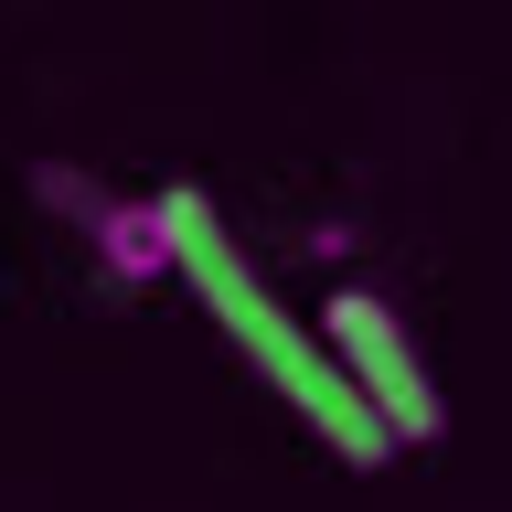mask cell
<instances>
[{"label":"cell","mask_w":512,"mask_h":512,"mask_svg":"<svg viewBox=\"0 0 512 512\" xmlns=\"http://www.w3.org/2000/svg\"><path fill=\"white\" fill-rule=\"evenodd\" d=\"M43 203L86 214L96 256H107L118 278H182V235H171V203H160V192H96V182H64V171H43Z\"/></svg>","instance_id":"3957f363"},{"label":"cell","mask_w":512,"mask_h":512,"mask_svg":"<svg viewBox=\"0 0 512 512\" xmlns=\"http://www.w3.org/2000/svg\"><path fill=\"white\" fill-rule=\"evenodd\" d=\"M320 342H331V363L352 374V395L374 406V427H384L395 448L448 438L438 384H427V363H416V342H406V320L384 310L374 288H331V310H320Z\"/></svg>","instance_id":"7a4b0ae2"},{"label":"cell","mask_w":512,"mask_h":512,"mask_svg":"<svg viewBox=\"0 0 512 512\" xmlns=\"http://www.w3.org/2000/svg\"><path fill=\"white\" fill-rule=\"evenodd\" d=\"M160 203H171V235H182V278H192V299L224 320V342H235L256 374H267L288 406H299L320 438H331V459H352V470H384V459H395V438H384L374 406L352 395V374L331 363V342H320V331H299V320L278 310V288H267L246 256H235V235L214 224V203H203V192L171 182Z\"/></svg>","instance_id":"6da1fadb"}]
</instances>
